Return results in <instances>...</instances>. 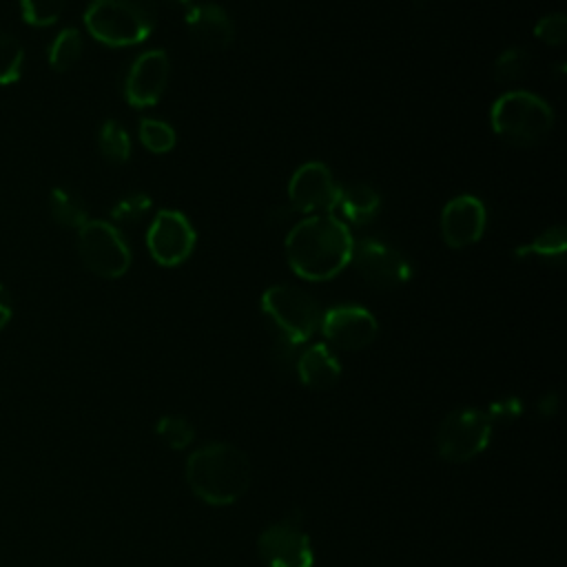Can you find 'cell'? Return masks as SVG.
<instances>
[{"mask_svg":"<svg viewBox=\"0 0 567 567\" xmlns=\"http://www.w3.org/2000/svg\"><path fill=\"white\" fill-rule=\"evenodd\" d=\"M352 233L334 215H308L286 235L288 266L308 281L337 277L352 257Z\"/></svg>","mask_w":567,"mask_h":567,"instance_id":"obj_1","label":"cell"},{"mask_svg":"<svg viewBox=\"0 0 567 567\" xmlns=\"http://www.w3.org/2000/svg\"><path fill=\"white\" fill-rule=\"evenodd\" d=\"M252 470L244 450L215 441L190 452L186 461V483L190 492L215 507L233 505L250 487Z\"/></svg>","mask_w":567,"mask_h":567,"instance_id":"obj_2","label":"cell"},{"mask_svg":"<svg viewBox=\"0 0 567 567\" xmlns=\"http://www.w3.org/2000/svg\"><path fill=\"white\" fill-rule=\"evenodd\" d=\"M155 24V0H91L84 11L86 31L106 47L140 44L153 33Z\"/></svg>","mask_w":567,"mask_h":567,"instance_id":"obj_3","label":"cell"},{"mask_svg":"<svg viewBox=\"0 0 567 567\" xmlns=\"http://www.w3.org/2000/svg\"><path fill=\"white\" fill-rule=\"evenodd\" d=\"M492 131L516 148L540 144L554 128L551 106L529 91H507L489 109Z\"/></svg>","mask_w":567,"mask_h":567,"instance_id":"obj_4","label":"cell"},{"mask_svg":"<svg viewBox=\"0 0 567 567\" xmlns=\"http://www.w3.org/2000/svg\"><path fill=\"white\" fill-rule=\"evenodd\" d=\"M261 310L277 334L306 343L321 323V308L312 295L297 286L277 284L264 290Z\"/></svg>","mask_w":567,"mask_h":567,"instance_id":"obj_5","label":"cell"},{"mask_svg":"<svg viewBox=\"0 0 567 567\" xmlns=\"http://www.w3.org/2000/svg\"><path fill=\"white\" fill-rule=\"evenodd\" d=\"M494 421L485 410L458 408L452 410L436 430V452L450 463H467L478 456L492 439Z\"/></svg>","mask_w":567,"mask_h":567,"instance_id":"obj_6","label":"cell"},{"mask_svg":"<svg viewBox=\"0 0 567 567\" xmlns=\"http://www.w3.org/2000/svg\"><path fill=\"white\" fill-rule=\"evenodd\" d=\"M82 264L97 277L117 279L131 268V248L122 230L104 219H89L78 230Z\"/></svg>","mask_w":567,"mask_h":567,"instance_id":"obj_7","label":"cell"},{"mask_svg":"<svg viewBox=\"0 0 567 567\" xmlns=\"http://www.w3.org/2000/svg\"><path fill=\"white\" fill-rule=\"evenodd\" d=\"M257 551L266 567H312L315 551L301 512L270 523L257 538Z\"/></svg>","mask_w":567,"mask_h":567,"instance_id":"obj_8","label":"cell"},{"mask_svg":"<svg viewBox=\"0 0 567 567\" xmlns=\"http://www.w3.org/2000/svg\"><path fill=\"white\" fill-rule=\"evenodd\" d=\"M350 261L354 264L357 272L379 290L399 288L412 277V266L405 255L377 237H363L354 241Z\"/></svg>","mask_w":567,"mask_h":567,"instance_id":"obj_9","label":"cell"},{"mask_svg":"<svg viewBox=\"0 0 567 567\" xmlns=\"http://www.w3.org/2000/svg\"><path fill=\"white\" fill-rule=\"evenodd\" d=\"M341 188L323 162L301 164L288 182V204L295 213L332 215Z\"/></svg>","mask_w":567,"mask_h":567,"instance_id":"obj_10","label":"cell"},{"mask_svg":"<svg viewBox=\"0 0 567 567\" xmlns=\"http://www.w3.org/2000/svg\"><path fill=\"white\" fill-rule=\"evenodd\" d=\"M197 233L190 226L188 217L179 210H159L148 230H146V246L151 257L159 266H179L184 264L195 250Z\"/></svg>","mask_w":567,"mask_h":567,"instance_id":"obj_11","label":"cell"},{"mask_svg":"<svg viewBox=\"0 0 567 567\" xmlns=\"http://www.w3.org/2000/svg\"><path fill=\"white\" fill-rule=\"evenodd\" d=\"M171 75L166 51L151 49L137 55L124 75V97L135 109H148L159 102Z\"/></svg>","mask_w":567,"mask_h":567,"instance_id":"obj_12","label":"cell"},{"mask_svg":"<svg viewBox=\"0 0 567 567\" xmlns=\"http://www.w3.org/2000/svg\"><path fill=\"white\" fill-rule=\"evenodd\" d=\"M328 343L339 350H361L379 332L374 315L361 306H334L321 315L319 323Z\"/></svg>","mask_w":567,"mask_h":567,"instance_id":"obj_13","label":"cell"},{"mask_svg":"<svg viewBox=\"0 0 567 567\" xmlns=\"http://www.w3.org/2000/svg\"><path fill=\"white\" fill-rule=\"evenodd\" d=\"M487 224V210L474 195L452 197L441 213V235L450 248H467L476 244Z\"/></svg>","mask_w":567,"mask_h":567,"instance_id":"obj_14","label":"cell"},{"mask_svg":"<svg viewBox=\"0 0 567 567\" xmlns=\"http://www.w3.org/2000/svg\"><path fill=\"white\" fill-rule=\"evenodd\" d=\"M188 24L190 38L208 51H221L230 47L235 38V24L228 11L213 2L193 4V9L184 16Z\"/></svg>","mask_w":567,"mask_h":567,"instance_id":"obj_15","label":"cell"},{"mask_svg":"<svg viewBox=\"0 0 567 567\" xmlns=\"http://www.w3.org/2000/svg\"><path fill=\"white\" fill-rule=\"evenodd\" d=\"M295 374L312 390H328L341 377V363L326 343H312L299 352Z\"/></svg>","mask_w":567,"mask_h":567,"instance_id":"obj_16","label":"cell"},{"mask_svg":"<svg viewBox=\"0 0 567 567\" xmlns=\"http://www.w3.org/2000/svg\"><path fill=\"white\" fill-rule=\"evenodd\" d=\"M337 208L341 210V215L354 224V226H365L370 224L381 208V197L379 193L368 186V184H352L350 188L341 190Z\"/></svg>","mask_w":567,"mask_h":567,"instance_id":"obj_17","label":"cell"},{"mask_svg":"<svg viewBox=\"0 0 567 567\" xmlns=\"http://www.w3.org/2000/svg\"><path fill=\"white\" fill-rule=\"evenodd\" d=\"M49 213L62 228L80 230L89 221V208L84 199L71 188L55 186L49 190Z\"/></svg>","mask_w":567,"mask_h":567,"instance_id":"obj_18","label":"cell"},{"mask_svg":"<svg viewBox=\"0 0 567 567\" xmlns=\"http://www.w3.org/2000/svg\"><path fill=\"white\" fill-rule=\"evenodd\" d=\"M567 252V228L565 226H549L543 233H538L529 244L514 250L516 259H523L527 255H536L538 259L547 264L563 266Z\"/></svg>","mask_w":567,"mask_h":567,"instance_id":"obj_19","label":"cell"},{"mask_svg":"<svg viewBox=\"0 0 567 567\" xmlns=\"http://www.w3.org/2000/svg\"><path fill=\"white\" fill-rule=\"evenodd\" d=\"M82 49H84L82 33H80L75 27L62 29V31L51 40V44H49V51H47L49 66H51L53 71H58V73L69 71V69L75 66V62L80 60Z\"/></svg>","mask_w":567,"mask_h":567,"instance_id":"obj_20","label":"cell"},{"mask_svg":"<svg viewBox=\"0 0 567 567\" xmlns=\"http://www.w3.org/2000/svg\"><path fill=\"white\" fill-rule=\"evenodd\" d=\"M97 146L111 164H124L131 157V137L117 120H106L97 131Z\"/></svg>","mask_w":567,"mask_h":567,"instance_id":"obj_21","label":"cell"},{"mask_svg":"<svg viewBox=\"0 0 567 567\" xmlns=\"http://www.w3.org/2000/svg\"><path fill=\"white\" fill-rule=\"evenodd\" d=\"M24 71V49L18 38L0 31V86L16 84Z\"/></svg>","mask_w":567,"mask_h":567,"instance_id":"obj_22","label":"cell"},{"mask_svg":"<svg viewBox=\"0 0 567 567\" xmlns=\"http://www.w3.org/2000/svg\"><path fill=\"white\" fill-rule=\"evenodd\" d=\"M529 62L532 58L525 47H509L494 62V80L498 84L518 82L529 71Z\"/></svg>","mask_w":567,"mask_h":567,"instance_id":"obj_23","label":"cell"},{"mask_svg":"<svg viewBox=\"0 0 567 567\" xmlns=\"http://www.w3.org/2000/svg\"><path fill=\"white\" fill-rule=\"evenodd\" d=\"M140 142L151 153H168L177 144V133L164 120L144 117L140 122Z\"/></svg>","mask_w":567,"mask_h":567,"instance_id":"obj_24","label":"cell"},{"mask_svg":"<svg viewBox=\"0 0 567 567\" xmlns=\"http://www.w3.org/2000/svg\"><path fill=\"white\" fill-rule=\"evenodd\" d=\"M157 436L171 447V450H184L195 439L193 423L182 414H166L155 423Z\"/></svg>","mask_w":567,"mask_h":567,"instance_id":"obj_25","label":"cell"},{"mask_svg":"<svg viewBox=\"0 0 567 567\" xmlns=\"http://www.w3.org/2000/svg\"><path fill=\"white\" fill-rule=\"evenodd\" d=\"M66 0H18L22 20L31 27H51L60 20Z\"/></svg>","mask_w":567,"mask_h":567,"instance_id":"obj_26","label":"cell"},{"mask_svg":"<svg viewBox=\"0 0 567 567\" xmlns=\"http://www.w3.org/2000/svg\"><path fill=\"white\" fill-rule=\"evenodd\" d=\"M153 202L146 193L135 190L124 195L122 199H117L111 208V219L113 221H122V224H137L140 219L146 217V213L151 210Z\"/></svg>","mask_w":567,"mask_h":567,"instance_id":"obj_27","label":"cell"},{"mask_svg":"<svg viewBox=\"0 0 567 567\" xmlns=\"http://www.w3.org/2000/svg\"><path fill=\"white\" fill-rule=\"evenodd\" d=\"M534 35L549 44V47H560L567 38V18L563 13H547L536 22Z\"/></svg>","mask_w":567,"mask_h":567,"instance_id":"obj_28","label":"cell"},{"mask_svg":"<svg viewBox=\"0 0 567 567\" xmlns=\"http://www.w3.org/2000/svg\"><path fill=\"white\" fill-rule=\"evenodd\" d=\"M299 343L281 337V334H275V343H272V359L277 363V368L284 372V374H290L295 372V365H297V359H299Z\"/></svg>","mask_w":567,"mask_h":567,"instance_id":"obj_29","label":"cell"},{"mask_svg":"<svg viewBox=\"0 0 567 567\" xmlns=\"http://www.w3.org/2000/svg\"><path fill=\"white\" fill-rule=\"evenodd\" d=\"M520 412H523V408H520L518 399H503V401L492 403V410L487 414L492 416V421H498V419H514Z\"/></svg>","mask_w":567,"mask_h":567,"instance_id":"obj_30","label":"cell"},{"mask_svg":"<svg viewBox=\"0 0 567 567\" xmlns=\"http://www.w3.org/2000/svg\"><path fill=\"white\" fill-rule=\"evenodd\" d=\"M292 215H295V210L290 208V204H288V206H275V208H270V210L266 213V226H270V228H284V226L290 224Z\"/></svg>","mask_w":567,"mask_h":567,"instance_id":"obj_31","label":"cell"},{"mask_svg":"<svg viewBox=\"0 0 567 567\" xmlns=\"http://www.w3.org/2000/svg\"><path fill=\"white\" fill-rule=\"evenodd\" d=\"M11 317H13V301L7 286L0 284V330L11 321Z\"/></svg>","mask_w":567,"mask_h":567,"instance_id":"obj_32","label":"cell"},{"mask_svg":"<svg viewBox=\"0 0 567 567\" xmlns=\"http://www.w3.org/2000/svg\"><path fill=\"white\" fill-rule=\"evenodd\" d=\"M157 4H166V7H171V9H175V11H179L182 16H186L190 9H193V0H155Z\"/></svg>","mask_w":567,"mask_h":567,"instance_id":"obj_33","label":"cell"},{"mask_svg":"<svg viewBox=\"0 0 567 567\" xmlns=\"http://www.w3.org/2000/svg\"><path fill=\"white\" fill-rule=\"evenodd\" d=\"M558 408V396L556 394H547L543 401H540V412L543 414H554Z\"/></svg>","mask_w":567,"mask_h":567,"instance_id":"obj_34","label":"cell"}]
</instances>
